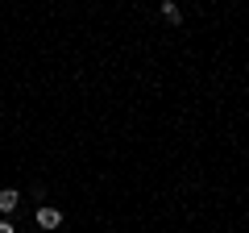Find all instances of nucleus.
Wrapping results in <instances>:
<instances>
[{"mask_svg": "<svg viewBox=\"0 0 249 233\" xmlns=\"http://www.w3.org/2000/svg\"><path fill=\"white\" fill-rule=\"evenodd\" d=\"M162 17H166L170 25H178V21H183V13H178V4H175V0H166V4H162Z\"/></svg>", "mask_w": 249, "mask_h": 233, "instance_id": "3", "label": "nucleus"}, {"mask_svg": "<svg viewBox=\"0 0 249 233\" xmlns=\"http://www.w3.org/2000/svg\"><path fill=\"white\" fill-rule=\"evenodd\" d=\"M0 233H17V229H13V225H9V216H4V221H0Z\"/></svg>", "mask_w": 249, "mask_h": 233, "instance_id": "4", "label": "nucleus"}, {"mask_svg": "<svg viewBox=\"0 0 249 233\" xmlns=\"http://www.w3.org/2000/svg\"><path fill=\"white\" fill-rule=\"evenodd\" d=\"M17 204H21V196H17L13 188H4V192H0V213H4V216H9V213H13Z\"/></svg>", "mask_w": 249, "mask_h": 233, "instance_id": "2", "label": "nucleus"}, {"mask_svg": "<svg viewBox=\"0 0 249 233\" xmlns=\"http://www.w3.org/2000/svg\"><path fill=\"white\" fill-rule=\"evenodd\" d=\"M58 221H62L58 208H37V225H42V229H58Z\"/></svg>", "mask_w": 249, "mask_h": 233, "instance_id": "1", "label": "nucleus"}]
</instances>
